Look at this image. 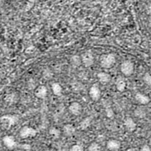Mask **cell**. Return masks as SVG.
Returning <instances> with one entry per match:
<instances>
[{"instance_id": "cell-8", "label": "cell", "mask_w": 151, "mask_h": 151, "mask_svg": "<svg viewBox=\"0 0 151 151\" xmlns=\"http://www.w3.org/2000/svg\"><path fill=\"white\" fill-rule=\"evenodd\" d=\"M68 109H69V111L71 114L74 116H78L81 115L83 111L82 105L77 101L72 102L69 104Z\"/></svg>"}, {"instance_id": "cell-19", "label": "cell", "mask_w": 151, "mask_h": 151, "mask_svg": "<svg viewBox=\"0 0 151 151\" xmlns=\"http://www.w3.org/2000/svg\"><path fill=\"white\" fill-rule=\"evenodd\" d=\"M134 114L138 119H143L147 115V111L143 106H139L134 109Z\"/></svg>"}, {"instance_id": "cell-15", "label": "cell", "mask_w": 151, "mask_h": 151, "mask_svg": "<svg viewBox=\"0 0 151 151\" xmlns=\"http://www.w3.org/2000/svg\"><path fill=\"white\" fill-rule=\"evenodd\" d=\"M76 131V129L73 124H66L63 127V133L67 137H72Z\"/></svg>"}, {"instance_id": "cell-18", "label": "cell", "mask_w": 151, "mask_h": 151, "mask_svg": "<svg viewBox=\"0 0 151 151\" xmlns=\"http://www.w3.org/2000/svg\"><path fill=\"white\" fill-rule=\"evenodd\" d=\"M51 90L52 93L56 96H62L63 92V88L59 83H53L51 85Z\"/></svg>"}, {"instance_id": "cell-3", "label": "cell", "mask_w": 151, "mask_h": 151, "mask_svg": "<svg viewBox=\"0 0 151 151\" xmlns=\"http://www.w3.org/2000/svg\"><path fill=\"white\" fill-rule=\"evenodd\" d=\"M120 70L124 76H131L134 71V65L131 60H125L120 65Z\"/></svg>"}, {"instance_id": "cell-9", "label": "cell", "mask_w": 151, "mask_h": 151, "mask_svg": "<svg viewBox=\"0 0 151 151\" xmlns=\"http://www.w3.org/2000/svg\"><path fill=\"white\" fill-rule=\"evenodd\" d=\"M34 95L40 99H44L47 97V88L45 85H39L34 90Z\"/></svg>"}, {"instance_id": "cell-11", "label": "cell", "mask_w": 151, "mask_h": 151, "mask_svg": "<svg viewBox=\"0 0 151 151\" xmlns=\"http://www.w3.org/2000/svg\"><path fill=\"white\" fill-rule=\"evenodd\" d=\"M121 147V143L118 139H110L106 143V148L109 151H118Z\"/></svg>"}, {"instance_id": "cell-17", "label": "cell", "mask_w": 151, "mask_h": 151, "mask_svg": "<svg viewBox=\"0 0 151 151\" xmlns=\"http://www.w3.org/2000/svg\"><path fill=\"white\" fill-rule=\"evenodd\" d=\"M92 120L93 119L92 116H86V118L81 120V121L79 123V128L82 131L87 129L91 125Z\"/></svg>"}, {"instance_id": "cell-14", "label": "cell", "mask_w": 151, "mask_h": 151, "mask_svg": "<svg viewBox=\"0 0 151 151\" xmlns=\"http://www.w3.org/2000/svg\"><path fill=\"white\" fill-rule=\"evenodd\" d=\"M97 78L98 81L103 85L108 84L111 79V75L105 72H100L97 74Z\"/></svg>"}, {"instance_id": "cell-1", "label": "cell", "mask_w": 151, "mask_h": 151, "mask_svg": "<svg viewBox=\"0 0 151 151\" xmlns=\"http://www.w3.org/2000/svg\"><path fill=\"white\" fill-rule=\"evenodd\" d=\"M116 56L113 53H108L102 55L99 59L101 66L104 69H111L116 63Z\"/></svg>"}, {"instance_id": "cell-12", "label": "cell", "mask_w": 151, "mask_h": 151, "mask_svg": "<svg viewBox=\"0 0 151 151\" xmlns=\"http://www.w3.org/2000/svg\"><path fill=\"white\" fill-rule=\"evenodd\" d=\"M134 99L136 101H137V103H138L142 106H145V105L148 104L150 101V97L148 96H147L145 94H143L140 92H138L135 94Z\"/></svg>"}, {"instance_id": "cell-16", "label": "cell", "mask_w": 151, "mask_h": 151, "mask_svg": "<svg viewBox=\"0 0 151 151\" xmlns=\"http://www.w3.org/2000/svg\"><path fill=\"white\" fill-rule=\"evenodd\" d=\"M115 86L116 90L120 92H123L125 91L127 86V83L125 79L121 76H119L115 81Z\"/></svg>"}, {"instance_id": "cell-4", "label": "cell", "mask_w": 151, "mask_h": 151, "mask_svg": "<svg viewBox=\"0 0 151 151\" xmlns=\"http://www.w3.org/2000/svg\"><path fill=\"white\" fill-rule=\"evenodd\" d=\"M37 134V130L32 127L24 126L19 131V136L22 139H27L35 137Z\"/></svg>"}, {"instance_id": "cell-7", "label": "cell", "mask_w": 151, "mask_h": 151, "mask_svg": "<svg viewBox=\"0 0 151 151\" xmlns=\"http://www.w3.org/2000/svg\"><path fill=\"white\" fill-rule=\"evenodd\" d=\"M88 94L90 97L93 101H99L101 96V90L97 84H93L89 89Z\"/></svg>"}, {"instance_id": "cell-26", "label": "cell", "mask_w": 151, "mask_h": 151, "mask_svg": "<svg viewBox=\"0 0 151 151\" xmlns=\"http://www.w3.org/2000/svg\"><path fill=\"white\" fill-rule=\"evenodd\" d=\"M139 151H150V148L149 145L145 144L142 146Z\"/></svg>"}, {"instance_id": "cell-21", "label": "cell", "mask_w": 151, "mask_h": 151, "mask_svg": "<svg viewBox=\"0 0 151 151\" xmlns=\"http://www.w3.org/2000/svg\"><path fill=\"white\" fill-rule=\"evenodd\" d=\"M70 63L74 67H78L81 64L80 56L75 55L71 56L70 59Z\"/></svg>"}, {"instance_id": "cell-24", "label": "cell", "mask_w": 151, "mask_h": 151, "mask_svg": "<svg viewBox=\"0 0 151 151\" xmlns=\"http://www.w3.org/2000/svg\"><path fill=\"white\" fill-rule=\"evenodd\" d=\"M53 76V73L50 69H45L43 72V77L46 80H50Z\"/></svg>"}, {"instance_id": "cell-10", "label": "cell", "mask_w": 151, "mask_h": 151, "mask_svg": "<svg viewBox=\"0 0 151 151\" xmlns=\"http://www.w3.org/2000/svg\"><path fill=\"white\" fill-rule=\"evenodd\" d=\"M124 126L125 127L126 129L129 132V133H133L137 127V124L134 122L133 118L131 117H126L124 120Z\"/></svg>"}, {"instance_id": "cell-27", "label": "cell", "mask_w": 151, "mask_h": 151, "mask_svg": "<svg viewBox=\"0 0 151 151\" xmlns=\"http://www.w3.org/2000/svg\"><path fill=\"white\" fill-rule=\"evenodd\" d=\"M126 151H137V150H136V149L133 148V147H129V148L127 149Z\"/></svg>"}, {"instance_id": "cell-6", "label": "cell", "mask_w": 151, "mask_h": 151, "mask_svg": "<svg viewBox=\"0 0 151 151\" xmlns=\"http://www.w3.org/2000/svg\"><path fill=\"white\" fill-rule=\"evenodd\" d=\"M3 144L6 149L13 150L16 149L17 145L16 139L12 135H6L2 139Z\"/></svg>"}, {"instance_id": "cell-20", "label": "cell", "mask_w": 151, "mask_h": 151, "mask_svg": "<svg viewBox=\"0 0 151 151\" xmlns=\"http://www.w3.org/2000/svg\"><path fill=\"white\" fill-rule=\"evenodd\" d=\"M49 134L55 139H58L62 134V132L56 127L52 126L49 129Z\"/></svg>"}, {"instance_id": "cell-25", "label": "cell", "mask_w": 151, "mask_h": 151, "mask_svg": "<svg viewBox=\"0 0 151 151\" xmlns=\"http://www.w3.org/2000/svg\"><path fill=\"white\" fill-rule=\"evenodd\" d=\"M69 151H84V149L81 145L74 144L70 147Z\"/></svg>"}, {"instance_id": "cell-13", "label": "cell", "mask_w": 151, "mask_h": 151, "mask_svg": "<svg viewBox=\"0 0 151 151\" xmlns=\"http://www.w3.org/2000/svg\"><path fill=\"white\" fill-rule=\"evenodd\" d=\"M19 100V96L16 92H11L6 94L4 97V101L8 104H16Z\"/></svg>"}, {"instance_id": "cell-23", "label": "cell", "mask_w": 151, "mask_h": 151, "mask_svg": "<svg viewBox=\"0 0 151 151\" xmlns=\"http://www.w3.org/2000/svg\"><path fill=\"white\" fill-rule=\"evenodd\" d=\"M142 80L147 85H148L149 86L151 85V76L149 72H147V73H145L143 74Z\"/></svg>"}, {"instance_id": "cell-5", "label": "cell", "mask_w": 151, "mask_h": 151, "mask_svg": "<svg viewBox=\"0 0 151 151\" xmlns=\"http://www.w3.org/2000/svg\"><path fill=\"white\" fill-rule=\"evenodd\" d=\"M81 64L85 67H90L93 65L94 56L90 51H86L80 56Z\"/></svg>"}, {"instance_id": "cell-2", "label": "cell", "mask_w": 151, "mask_h": 151, "mask_svg": "<svg viewBox=\"0 0 151 151\" xmlns=\"http://www.w3.org/2000/svg\"><path fill=\"white\" fill-rule=\"evenodd\" d=\"M17 120L16 115H6L0 117V126L4 129H9L12 127Z\"/></svg>"}, {"instance_id": "cell-22", "label": "cell", "mask_w": 151, "mask_h": 151, "mask_svg": "<svg viewBox=\"0 0 151 151\" xmlns=\"http://www.w3.org/2000/svg\"><path fill=\"white\" fill-rule=\"evenodd\" d=\"M88 151H101V145L98 143L93 142L89 145Z\"/></svg>"}]
</instances>
